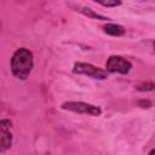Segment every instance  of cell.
<instances>
[{
  "mask_svg": "<svg viewBox=\"0 0 155 155\" xmlns=\"http://www.w3.org/2000/svg\"><path fill=\"white\" fill-rule=\"evenodd\" d=\"M104 31L111 36H121L125 34V28L120 24H115V23H109V24H105L103 27Z\"/></svg>",
  "mask_w": 155,
  "mask_h": 155,
  "instance_id": "8992f818",
  "label": "cell"
},
{
  "mask_svg": "<svg viewBox=\"0 0 155 155\" xmlns=\"http://www.w3.org/2000/svg\"><path fill=\"white\" fill-rule=\"evenodd\" d=\"M102 6H105V7H115V6H119L121 5V0H92Z\"/></svg>",
  "mask_w": 155,
  "mask_h": 155,
  "instance_id": "52a82bcc",
  "label": "cell"
},
{
  "mask_svg": "<svg viewBox=\"0 0 155 155\" xmlns=\"http://www.w3.org/2000/svg\"><path fill=\"white\" fill-rule=\"evenodd\" d=\"M85 11H84V13L85 15H87V16H90V17H93V18H99V19H107L105 17H102V16H99V15H97V13H93L92 12V10H90V8H84Z\"/></svg>",
  "mask_w": 155,
  "mask_h": 155,
  "instance_id": "9c48e42d",
  "label": "cell"
},
{
  "mask_svg": "<svg viewBox=\"0 0 155 155\" xmlns=\"http://www.w3.org/2000/svg\"><path fill=\"white\" fill-rule=\"evenodd\" d=\"M11 125V121L7 119L0 121V153L6 151L12 145Z\"/></svg>",
  "mask_w": 155,
  "mask_h": 155,
  "instance_id": "5b68a950",
  "label": "cell"
},
{
  "mask_svg": "<svg viewBox=\"0 0 155 155\" xmlns=\"http://www.w3.org/2000/svg\"><path fill=\"white\" fill-rule=\"evenodd\" d=\"M33 65V53L25 47L18 48L11 58V71L17 79L25 80L31 73Z\"/></svg>",
  "mask_w": 155,
  "mask_h": 155,
  "instance_id": "6da1fadb",
  "label": "cell"
},
{
  "mask_svg": "<svg viewBox=\"0 0 155 155\" xmlns=\"http://www.w3.org/2000/svg\"><path fill=\"white\" fill-rule=\"evenodd\" d=\"M138 90H140V91H153L154 90V84L153 82L142 84V85L138 86Z\"/></svg>",
  "mask_w": 155,
  "mask_h": 155,
  "instance_id": "ba28073f",
  "label": "cell"
},
{
  "mask_svg": "<svg viewBox=\"0 0 155 155\" xmlns=\"http://www.w3.org/2000/svg\"><path fill=\"white\" fill-rule=\"evenodd\" d=\"M62 109L91 116H99L102 114V109L98 105H93L85 102H64L62 104Z\"/></svg>",
  "mask_w": 155,
  "mask_h": 155,
  "instance_id": "7a4b0ae2",
  "label": "cell"
},
{
  "mask_svg": "<svg viewBox=\"0 0 155 155\" xmlns=\"http://www.w3.org/2000/svg\"><path fill=\"white\" fill-rule=\"evenodd\" d=\"M73 71L75 74H80V75H86L88 78L92 79H97V80H104L108 78V71L105 69H102L99 67H96L93 64L90 63H75Z\"/></svg>",
  "mask_w": 155,
  "mask_h": 155,
  "instance_id": "3957f363",
  "label": "cell"
},
{
  "mask_svg": "<svg viewBox=\"0 0 155 155\" xmlns=\"http://www.w3.org/2000/svg\"><path fill=\"white\" fill-rule=\"evenodd\" d=\"M105 70L108 73H119V74H127L131 68L132 64L130 61H127L126 58L121 57V56H110L105 63Z\"/></svg>",
  "mask_w": 155,
  "mask_h": 155,
  "instance_id": "277c9868",
  "label": "cell"
}]
</instances>
